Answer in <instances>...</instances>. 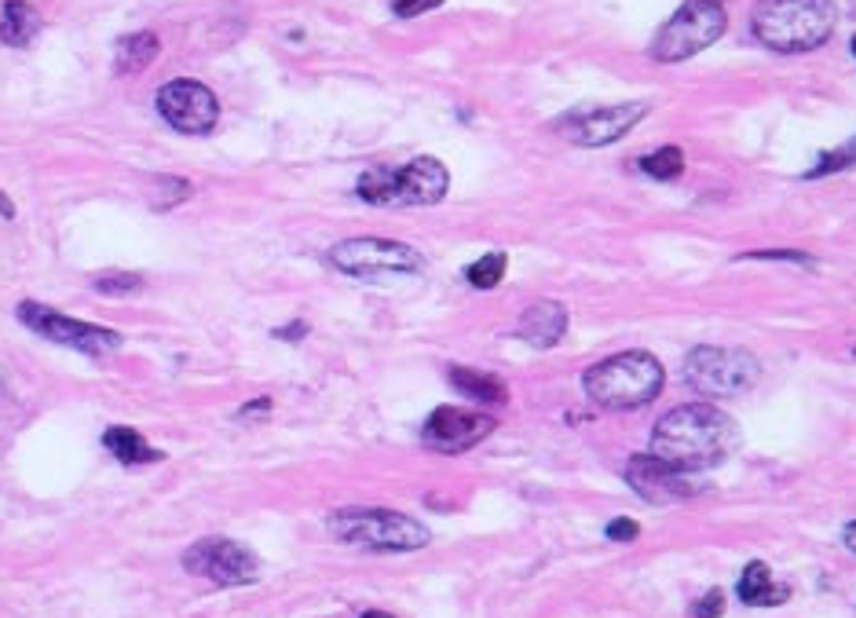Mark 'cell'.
<instances>
[{"label":"cell","mask_w":856,"mask_h":618,"mask_svg":"<svg viewBox=\"0 0 856 618\" xmlns=\"http://www.w3.org/2000/svg\"><path fill=\"white\" fill-rule=\"evenodd\" d=\"M735 447H740V421L713 402L674 407L651 432V454L681 472L721 465Z\"/></svg>","instance_id":"obj_1"},{"label":"cell","mask_w":856,"mask_h":618,"mask_svg":"<svg viewBox=\"0 0 856 618\" xmlns=\"http://www.w3.org/2000/svg\"><path fill=\"white\" fill-rule=\"evenodd\" d=\"M754 38L772 52H813L838 27L835 0H758L751 15Z\"/></svg>","instance_id":"obj_2"},{"label":"cell","mask_w":856,"mask_h":618,"mask_svg":"<svg viewBox=\"0 0 856 618\" xmlns=\"http://www.w3.org/2000/svg\"><path fill=\"white\" fill-rule=\"evenodd\" d=\"M662 366L648 352H623L597 366H589L582 377L586 396L604 410H637L662 391Z\"/></svg>","instance_id":"obj_3"},{"label":"cell","mask_w":856,"mask_h":618,"mask_svg":"<svg viewBox=\"0 0 856 618\" xmlns=\"http://www.w3.org/2000/svg\"><path fill=\"white\" fill-rule=\"evenodd\" d=\"M450 190V172L436 158H414L407 165H370L355 195L366 206H436Z\"/></svg>","instance_id":"obj_4"},{"label":"cell","mask_w":856,"mask_h":618,"mask_svg":"<svg viewBox=\"0 0 856 618\" xmlns=\"http://www.w3.org/2000/svg\"><path fill=\"white\" fill-rule=\"evenodd\" d=\"M330 534L370 553H414L428 545V527L396 509H341L330 516Z\"/></svg>","instance_id":"obj_5"},{"label":"cell","mask_w":856,"mask_h":618,"mask_svg":"<svg viewBox=\"0 0 856 618\" xmlns=\"http://www.w3.org/2000/svg\"><path fill=\"white\" fill-rule=\"evenodd\" d=\"M724 27H729V15H724L721 0H685L662 22V30L651 41V55L659 63H685V59L699 55L713 41H721Z\"/></svg>","instance_id":"obj_6"},{"label":"cell","mask_w":856,"mask_h":618,"mask_svg":"<svg viewBox=\"0 0 856 618\" xmlns=\"http://www.w3.org/2000/svg\"><path fill=\"white\" fill-rule=\"evenodd\" d=\"M761 377V363L751 352L743 348H713V344H703V348H692L685 359V380L692 385L699 396L710 399H732L751 391Z\"/></svg>","instance_id":"obj_7"},{"label":"cell","mask_w":856,"mask_h":618,"mask_svg":"<svg viewBox=\"0 0 856 618\" xmlns=\"http://www.w3.org/2000/svg\"><path fill=\"white\" fill-rule=\"evenodd\" d=\"M330 264L352 279L380 282V279L418 275L425 260L407 242H392V238H348V242H337L330 249Z\"/></svg>","instance_id":"obj_8"},{"label":"cell","mask_w":856,"mask_h":618,"mask_svg":"<svg viewBox=\"0 0 856 618\" xmlns=\"http://www.w3.org/2000/svg\"><path fill=\"white\" fill-rule=\"evenodd\" d=\"M19 323L41 333L44 341L52 344H63V348H74L81 355H106V352H117L122 348V333L117 329H106V326H92V323H81V318H70L55 307L38 304V301H22L15 307Z\"/></svg>","instance_id":"obj_9"},{"label":"cell","mask_w":856,"mask_h":618,"mask_svg":"<svg viewBox=\"0 0 856 618\" xmlns=\"http://www.w3.org/2000/svg\"><path fill=\"white\" fill-rule=\"evenodd\" d=\"M184 567L212 586H253L260 578L257 553L234 538H198L195 545H187Z\"/></svg>","instance_id":"obj_10"},{"label":"cell","mask_w":856,"mask_h":618,"mask_svg":"<svg viewBox=\"0 0 856 618\" xmlns=\"http://www.w3.org/2000/svg\"><path fill=\"white\" fill-rule=\"evenodd\" d=\"M158 114L184 136H209L220 122V99L201 81H169L158 88Z\"/></svg>","instance_id":"obj_11"},{"label":"cell","mask_w":856,"mask_h":618,"mask_svg":"<svg viewBox=\"0 0 856 618\" xmlns=\"http://www.w3.org/2000/svg\"><path fill=\"white\" fill-rule=\"evenodd\" d=\"M626 480L651 505L688 502V497H696L699 491H703V483H699L692 472L666 465V461L656 458V454H634L629 458L626 461Z\"/></svg>","instance_id":"obj_12"},{"label":"cell","mask_w":856,"mask_h":618,"mask_svg":"<svg viewBox=\"0 0 856 618\" xmlns=\"http://www.w3.org/2000/svg\"><path fill=\"white\" fill-rule=\"evenodd\" d=\"M648 114L645 103H623V106H597V111H575L556 122L564 139L578 147H608L618 136H626L640 117Z\"/></svg>","instance_id":"obj_13"},{"label":"cell","mask_w":856,"mask_h":618,"mask_svg":"<svg viewBox=\"0 0 856 618\" xmlns=\"http://www.w3.org/2000/svg\"><path fill=\"white\" fill-rule=\"evenodd\" d=\"M491 432H494V418H487V413L439 407L428 413V421L421 428V443L428 450H439V454H461V450H472L476 443H483Z\"/></svg>","instance_id":"obj_14"},{"label":"cell","mask_w":856,"mask_h":618,"mask_svg":"<svg viewBox=\"0 0 856 618\" xmlns=\"http://www.w3.org/2000/svg\"><path fill=\"white\" fill-rule=\"evenodd\" d=\"M516 333H520V337L528 341V344H534V348H553V344H561L564 333H567V312H564V304H556V301L531 304L528 312L520 315Z\"/></svg>","instance_id":"obj_15"},{"label":"cell","mask_w":856,"mask_h":618,"mask_svg":"<svg viewBox=\"0 0 856 618\" xmlns=\"http://www.w3.org/2000/svg\"><path fill=\"white\" fill-rule=\"evenodd\" d=\"M158 52H161L158 33H150V30L125 33V38L114 44V74H117V77L143 74V70H147L154 59H158Z\"/></svg>","instance_id":"obj_16"},{"label":"cell","mask_w":856,"mask_h":618,"mask_svg":"<svg viewBox=\"0 0 856 618\" xmlns=\"http://www.w3.org/2000/svg\"><path fill=\"white\" fill-rule=\"evenodd\" d=\"M41 27H44L41 11L27 4V0H8L4 11H0V41L8 48H30L38 41Z\"/></svg>","instance_id":"obj_17"},{"label":"cell","mask_w":856,"mask_h":618,"mask_svg":"<svg viewBox=\"0 0 856 618\" xmlns=\"http://www.w3.org/2000/svg\"><path fill=\"white\" fill-rule=\"evenodd\" d=\"M450 385H455L466 399L483 402V407H502L509 399V388L502 377L472 370V366H450Z\"/></svg>","instance_id":"obj_18"},{"label":"cell","mask_w":856,"mask_h":618,"mask_svg":"<svg viewBox=\"0 0 856 618\" xmlns=\"http://www.w3.org/2000/svg\"><path fill=\"white\" fill-rule=\"evenodd\" d=\"M103 447L122 461V465H150V461H161V450H154L147 439H143L136 428L128 425H114L103 432Z\"/></svg>","instance_id":"obj_19"},{"label":"cell","mask_w":856,"mask_h":618,"mask_svg":"<svg viewBox=\"0 0 856 618\" xmlns=\"http://www.w3.org/2000/svg\"><path fill=\"white\" fill-rule=\"evenodd\" d=\"M740 600L743 604H780V600H787V586H772V570L761 564V561H754V564H747V570L740 575Z\"/></svg>","instance_id":"obj_20"},{"label":"cell","mask_w":856,"mask_h":618,"mask_svg":"<svg viewBox=\"0 0 856 618\" xmlns=\"http://www.w3.org/2000/svg\"><path fill=\"white\" fill-rule=\"evenodd\" d=\"M505 268H509V256L494 249V253H487L466 268V279H469V285H476V290H494V285L505 279Z\"/></svg>","instance_id":"obj_21"},{"label":"cell","mask_w":856,"mask_h":618,"mask_svg":"<svg viewBox=\"0 0 856 618\" xmlns=\"http://www.w3.org/2000/svg\"><path fill=\"white\" fill-rule=\"evenodd\" d=\"M640 169H645L651 180H677L685 172V154L681 147H659L656 154L640 158Z\"/></svg>","instance_id":"obj_22"},{"label":"cell","mask_w":856,"mask_h":618,"mask_svg":"<svg viewBox=\"0 0 856 618\" xmlns=\"http://www.w3.org/2000/svg\"><path fill=\"white\" fill-rule=\"evenodd\" d=\"M92 290L95 293H103V296H136L139 290H143V279L139 275H100V279H92Z\"/></svg>","instance_id":"obj_23"},{"label":"cell","mask_w":856,"mask_h":618,"mask_svg":"<svg viewBox=\"0 0 856 618\" xmlns=\"http://www.w3.org/2000/svg\"><path fill=\"white\" fill-rule=\"evenodd\" d=\"M849 165H856V143H846V147L824 154V158L816 161V169H808V180H816V176H824V172H842V169H849Z\"/></svg>","instance_id":"obj_24"},{"label":"cell","mask_w":856,"mask_h":618,"mask_svg":"<svg viewBox=\"0 0 856 618\" xmlns=\"http://www.w3.org/2000/svg\"><path fill=\"white\" fill-rule=\"evenodd\" d=\"M721 615H724L721 589H710V593H703V597L692 604V618H721Z\"/></svg>","instance_id":"obj_25"},{"label":"cell","mask_w":856,"mask_h":618,"mask_svg":"<svg viewBox=\"0 0 856 618\" xmlns=\"http://www.w3.org/2000/svg\"><path fill=\"white\" fill-rule=\"evenodd\" d=\"M443 0H392V11H396L399 19H418L425 15V11L439 8Z\"/></svg>","instance_id":"obj_26"},{"label":"cell","mask_w":856,"mask_h":618,"mask_svg":"<svg viewBox=\"0 0 856 618\" xmlns=\"http://www.w3.org/2000/svg\"><path fill=\"white\" fill-rule=\"evenodd\" d=\"M604 534H608L612 542H634L637 534H640V527H637L634 520H612L608 531H604Z\"/></svg>","instance_id":"obj_27"},{"label":"cell","mask_w":856,"mask_h":618,"mask_svg":"<svg viewBox=\"0 0 856 618\" xmlns=\"http://www.w3.org/2000/svg\"><path fill=\"white\" fill-rule=\"evenodd\" d=\"M747 256H758V260H791V264H808V256H802V253H787V249H780V253H747Z\"/></svg>","instance_id":"obj_28"},{"label":"cell","mask_w":856,"mask_h":618,"mask_svg":"<svg viewBox=\"0 0 856 618\" xmlns=\"http://www.w3.org/2000/svg\"><path fill=\"white\" fill-rule=\"evenodd\" d=\"M304 333H307V326H304V323H293L290 329H279L275 337H304Z\"/></svg>","instance_id":"obj_29"},{"label":"cell","mask_w":856,"mask_h":618,"mask_svg":"<svg viewBox=\"0 0 856 618\" xmlns=\"http://www.w3.org/2000/svg\"><path fill=\"white\" fill-rule=\"evenodd\" d=\"M0 217H4V220L15 217V206H11V201H8L4 195H0Z\"/></svg>","instance_id":"obj_30"},{"label":"cell","mask_w":856,"mask_h":618,"mask_svg":"<svg viewBox=\"0 0 856 618\" xmlns=\"http://www.w3.org/2000/svg\"><path fill=\"white\" fill-rule=\"evenodd\" d=\"M363 618H396V615H388V611H366Z\"/></svg>","instance_id":"obj_31"},{"label":"cell","mask_w":856,"mask_h":618,"mask_svg":"<svg viewBox=\"0 0 856 618\" xmlns=\"http://www.w3.org/2000/svg\"><path fill=\"white\" fill-rule=\"evenodd\" d=\"M846 534H849V538H856V523H849V531H846Z\"/></svg>","instance_id":"obj_32"},{"label":"cell","mask_w":856,"mask_h":618,"mask_svg":"<svg viewBox=\"0 0 856 618\" xmlns=\"http://www.w3.org/2000/svg\"><path fill=\"white\" fill-rule=\"evenodd\" d=\"M853 55H856V38H853Z\"/></svg>","instance_id":"obj_33"}]
</instances>
